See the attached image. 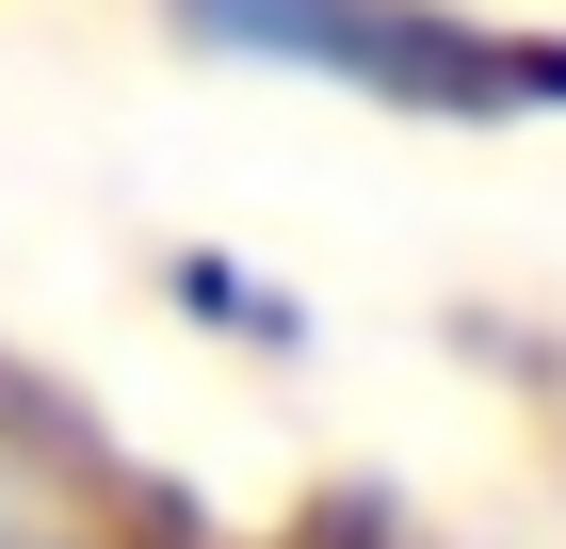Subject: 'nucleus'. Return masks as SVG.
I'll use <instances>...</instances> for the list:
<instances>
[{
  "label": "nucleus",
  "instance_id": "1",
  "mask_svg": "<svg viewBox=\"0 0 566 549\" xmlns=\"http://www.w3.org/2000/svg\"><path fill=\"white\" fill-rule=\"evenodd\" d=\"M178 33L243 49V65H307L356 97H421V114H518V49H470L421 0H178Z\"/></svg>",
  "mask_w": 566,
  "mask_h": 549
}]
</instances>
